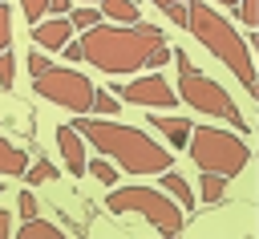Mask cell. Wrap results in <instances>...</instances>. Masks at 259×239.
Returning a JSON list of instances; mask_svg holds the SVG:
<instances>
[{
    "label": "cell",
    "instance_id": "cell-24",
    "mask_svg": "<svg viewBox=\"0 0 259 239\" xmlns=\"http://www.w3.org/2000/svg\"><path fill=\"white\" fill-rule=\"evenodd\" d=\"M20 8H24V16H28V20H40V16H45V8H49V0H20Z\"/></svg>",
    "mask_w": 259,
    "mask_h": 239
},
{
    "label": "cell",
    "instance_id": "cell-16",
    "mask_svg": "<svg viewBox=\"0 0 259 239\" xmlns=\"http://www.w3.org/2000/svg\"><path fill=\"white\" fill-rule=\"evenodd\" d=\"M85 174H93L101 186H113V182H117V166H113L109 158H101V154H97L93 162H85Z\"/></svg>",
    "mask_w": 259,
    "mask_h": 239
},
{
    "label": "cell",
    "instance_id": "cell-3",
    "mask_svg": "<svg viewBox=\"0 0 259 239\" xmlns=\"http://www.w3.org/2000/svg\"><path fill=\"white\" fill-rule=\"evenodd\" d=\"M182 28H190V32L198 36V45H206V53H214V57L235 73L239 85L255 89V53H251V45L235 32V24H231L227 16H219L206 0H186V24H182Z\"/></svg>",
    "mask_w": 259,
    "mask_h": 239
},
{
    "label": "cell",
    "instance_id": "cell-29",
    "mask_svg": "<svg viewBox=\"0 0 259 239\" xmlns=\"http://www.w3.org/2000/svg\"><path fill=\"white\" fill-rule=\"evenodd\" d=\"M8 231H12V215H8V211H0V239H4Z\"/></svg>",
    "mask_w": 259,
    "mask_h": 239
},
{
    "label": "cell",
    "instance_id": "cell-10",
    "mask_svg": "<svg viewBox=\"0 0 259 239\" xmlns=\"http://www.w3.org/2000/svg\"><path fill=\"white\" fill-rule=\"evenodd\" d=\"M57 150L61 158L69 162V174H85V138L73 130V126H57Z\"/></svg>",
    "mask_w": 259,
    "mask_h": 239
},
{
    "label": "cell",
    "instance_id": "cell-26",
    "mask_svg": "<svg viewBox=\"0 0 259 239\" xmlns=\"http://www.w3.org/2000/svg\"><path fill=\"white\" fill-rule=\"evenodd\" d=\"M20 215H24V219L40 215V211H36V198H32V190H24V194H20Z\"/></svg>",
    "mask_w": 259,
    "mask_h": 239
},
{
    "label": "cell",
    "instance_id": "cell-23",
    "mask_svg": "<svg viewBox=\"0 0 259 239\" xmlns=\"http://www.w3.org/2000/svg\"><path fill=\"white\" fill-rule=\"evenodd\" d=\"M8 45H12V12L0 0V49H8Z\"/></svg>",
    "mask_w": 259,
    "mask_h": 239
},
{
    "label": "cell",
    "instance_id": "cell-33",
    "mask_svg": "<svg viewBox=\"0 0 259 239\" xmlns=\"http://www.w3.org/2000/svg\"><path fill=\"white\" fill-rule=\"evenodd\" d=\"M0 194H4V182H0Z\"/></svg>",
    "mask_w": 259,
    "mask_h": 239
},
{
    "label": "cell",
    "instance_id": "cell-27",
    "mask_svg": "<svg viewBox=\"0 0 259 239\" xmlns=\"http://www.w3.org/2000/svg\"><path fill=\"white\" fill-rule=\"evenodd\" d=\"M69 8H73V0H49L45 16H69Z\"/></svg>",
    "mask_w": 259,
    "mask_h": 239
},
{
    "label": "cell",
    "instance_id": "cell-22",
    "mask_svg": "<svg viewBox=\"0 0 259 239\" xmlns=\"http://www.w3.org/2000/svg\"><path fill=\"white\" fill-rule=\"evenodd\" d=\"M12 81H16V61H12V53H8V49H0V85L8 89Z\"/></svg>",
    "mask_w": 259,
    "mask_h": 239
},
{
    "label": "cell",
    "instance_id": "cell-8",
    "mask_svg": "<svg viewBox=\"0 0 259 239\" xmlns=\"http://www.w3.org/2000/svg\"><path fill=\"white\" fill-rule=\"evenodd\" d=\"M117 101H130V105H150V109H174L178 105V93L166 85V77L158 73H146V77H134L125 85H113Z\"/></svg>",
    "mask_w": 259,
    "mask_h": 239
},
{
    "label": "cell",
    "instance_id": "cell-30",
    "mask_svg": "<svg viewBox=\"0 0 259 239\" xmlns=\"http://www.w3.org/2000/svg\"><path fill=\"white\" fill-rule=\"evenodd\" d=\"M154 4H158V8H166V4H182V0H154Z\"/></svg>",
    "mask_w": 259,
    "mask_h": 239
},
{
    "label": "cell",
    "instance_id": "cell-19",
    "mask_svg": "<svg viewBox=\"0 0 259 239\" xmlns=\"http://www.w3.org/2000/svg\"><path fill=\"white\" fill-rule=\"evenodd\" d=\"M24 178L28 182H53L57 178V166L45 162V158H36V166H24Z\"/></svg>",
    "mask_w": 259,
    "mask_h": 239
},
{
    "label": "cell",
    "instance_id": "cell-11",
    "mask_svg": "<svg viewBox=\"0 0 259 239\" xmlns=\"http://www.w3.org/2000/svg\"><path fill=\"white\" fill-rule=\"evenodd\" d=\"M150 126H154V130H162V134L170 138V146H174V150H182V146H186V134H190V126H194V122H190V117H166V113H154V117H150Z\"/></svg>",
    "mask_w": 259,
    "mask_h": 239
},
{
    "label": "cell",
    "instance_id": "cell-1",
    "mask_svg": "<svg viewBox=\"0 0 259 239\" xmlns=\"http://www.w3.org/2000/svg\"><path fill=\"white\" fill-rule=\"evenodd\" d=\"M77 49H81V61H89L93 69L113 73V77H125V73H138V69H158V65L170 61L162 28L146 24V20L93 24L77 36Z\"/></svg>",
    "mask_w": 259,
    "mask_h": 239
},
{
    "label": "cell",
    "instance_id": "cell-15",
    "mask_svg": "<svg viewBox=\"0 0 259 239\" xmlns=\"http://www.w3.org/2000/svg\"><path fill=\"white\" fill-rule=\"evenodd\" d=\"M16 235H20V239H57L61 227L49 223V219H40V215H32V219H24V227H20Z\"/></svg>",
    "mask_w": 259,
    "mask_h": 239
},
{
    "label": "cell",
    "instance_id": "cell-13",
    "mask_svg": "<svg viewBox=\"0 0 259 239\" xmlns=\"http://www.w3.org/2000/svg\"><path fill=\"white\" fill-rule=\"evenodd\" d=\"M24 166H28V154H24L20 146H12V142L0 134V174H4V178H20Z\"/></svg>",
    "mask_w": 259,
    "mask_h": 239
},
{
    "label": "cell",
    "instance_id": "cell-14",
    "mask_svg": "<svg viewBox=\"0 0 259 239\" xmlns=\"http://www.w3.org/2000/svg\"><path fill=\"white\" fill-rule=\"evenodd\" d=\"M101 8V16L105 20H121V24H134V20H142V12H138V4L134 0H97Z\"/></svg>",
    "mask_w": 259,
    "mask_h": 239
},
{
    "label": "cell",
    "instance_id": "cell-2",
    "mask_svg": "<svg viewBox=\"0 0 259 239\" xmlns=\"http://www.w3.org/2000/svg\"><path fill=\"white\" fill-rule=\"evenodd\" d=\"M73 130H77L101 158H109L113 166H121V170H130V174H162V170L174 162V150L158 146L146 130L121 126V122H105L101 113H97V117L77 113V117H73Z\"/></svg>",
    "mask_w": 259,
    "mask_h": 239
},
{
    "label": "cell",
    "instance_id": "cell-18",
    "mask_svg": "<svg viewBox=\"0 0 259 239\" xmlns=\"http://www.w3.org/2000/svg\"><path fill=\"white\" fill-rule=\"evenodd\" d=\"M101 20V12L93 8V4H81V8H69V24H73V32H85V28H93Z\"/></svg>",
    "mask_w": 259,
    "mask_h": 239
},
{
    "label": "cell",
    "instance_id": "cell-17",
    "mask_svg": "<svg viewBox=\"0 0 259 239\" xmlns=\"http://www.w3.org/2000/svg\"><path fill=\"white\" fill-rule=\"evenodd\" d=\"M198 182H202V186H198V190H202V203H219V198L227 194V178H223V174L202 170V178H198Z\"/></svg>",
    "mask_w": 259,
    "mask_h": 239
},
{
    "label": "cell",
    "instance_id": "cell-4",
    "mask_svg": "<svg viewBox=\"0 0 259 239\" xmlns=\"http://www.w3.org/2000/svg\"><path fill=\"white\" fill-rule=\"evenodd\" d=\"M170 57L178 61V101H186L190 109H198L202 117H219V122H231L235 130H247V117L239 113V105L231 101V93L219 85V81H210L206 73H198L194 69V61L182 53V49H170Z\"/></svg>",
    "mask_w": 259,
    "mask_h": 239
},
{
    "label": "cell",
    "instance_id": "cell-32",
    "mask_svg": "<svg viewBox=\"0 0 259 239\" xmlns=\"http://www.w3.org/2000/svg\"><path fill=\"white\" fill-rule=\"evenodd\" d=\"M81 4H97V0H81Z\"/></svg>",
    "mask_w": 259,
    "mask_h": 239
},
{
    "label": "cell",
    "instance_id": "cell-12",
    "mask_svg": "<svg viewBox=\"0 0 259 239\" xmlns=\"http://www.w3.org/2000/svg\"><path fill=\"white\" fill-rule=\"evenodd\" d=\"M158 182H162V190H166V194H170L182 211H190V207H194V190H190V182H186L182 174H174V170L166 166V170L158 174Z\"/></svg>",
    "mask_w": 259,
    "mask_h": 239
},
{
    "label": "cell",
    "instance_id": "cell-31",
    "mask_svg": "<svg viewBox=\"0 0 259 239\" xmlns=\"http://www.w3.org/2000/svg\"><path fill=\"white\" fill-rule=\"evenodd\" d=\"M214 4H223V8H235V0H214Z\"/></svg>",
    "mask_w": 259,
    "mask_h": 239
},
{
    "label": "cell",
    "instance_id": "cell-5",
    "mask_svg": "<svg viewBox=\"0 0 259 239\" xmlns=\"http://www.w3.org/2000/svg\"><path fill=\"white\" fill-rule=\"evenodd\" d=\"M182 150H190L198 170H210V174H223V178H235L251 162V146L239 134L219 130V126H190Z\"/></svg>",
    "mask_w": 259,
    "mask_h": 239
},
{
    "label": "cell",
    "instance_id": "cell-9",
    "mask_svg": "<svg viewBox=\"0 0 259 239\" xmlns=\"http://www.w3.org/2000/svg\"><path fill=\"white\" fill-rule=\"evenodd\" d=\"M73 36V24H69V16H40V20H32V41L40 45V49H49V53H61V45Z\"/></svg>",
    "mask_w": 259,
    "mask_h": 239
},
{
    "label": "cell",
    "instance_id": "cell-21",
    "mask_svg": "<svg viewBox=\"0 0 259 239\" xmlns=\"http://www.w3.org/2000/svg\"><path fill=\"white\" fill-rule=\"evenodd\" d=\"M235 8H239V20H243L247 28L259 24V0H235Z\"/></svg>",
    "mask_w": 259,
    "mask_h": 239
},
{
    "label": "cell",
    "instance_id": "cell-28",
    "mask_svg": "<svg viewBox=\"0 0 259 239\" xmlns=\"http://www.w3.org/2000/svg\"><path fill=\"white\" fill-rule=\"evenodd\" d=\"M45 65H49V57H45V53H36V49H32V53H28V73H40V69H45Z\"/></svg>",
    "mask_w": 259,
    "mask_h": 239
},
{
    "label": "cell",
    "instance_id": "cell-7",
    "mask_svg": "<svg viewBox=\"0 0 259 239\" xmlns=\"http://www.w3.org/2000/svg\"><path fill=\"white\" fill-rule=\"evenodd\" d=\"M32 85L45 101L69 109V113H89L93 109V81L77 69H57V65H45L40 73H32Z\"/></svg>",
    "mask_w": 259,
    "mask_h": 239
},
{
    "label": "cell",
    "instance_id": "cell-20",
    "mask_svg": "<svg viewBox=\"0 0 259 239\" xmlns=\"http://www.w3.org/2000/svg\"><path fill=\"white\" fill-rule=\"evenodd\" d=\"M117 105H121V101H117L113 93H105V89L97 93V89H93V109H89V113H105V117H113V113H117Z\"/></svg>",
    "mask_w": 259,
    "mask_h": 239
},
{
    "label": "cell",
    "instance_id": "cell-25",
    "mask_svg": "<svg viewBox=\"0 0 259 239\" xmlns=\"http://www.w3.org/2000/svg\"><path fill=\"white\" fill-rule=\"evenodd\" d=\"M162 12H166V16L174 20V24H186V0H182V4H166Z\"/></svg>",
    "mask_w": 259,
    "mask_h": 239
},
{
    "label": "cell",
    "instance_id": "cell-6",
    "mask_svg": "<svg viewBox=\"0 0 259 239\" xmlns=\"http://www.w3.org/2000/svg\"><path fill=\"white\" fill-rule=\"evenodd\" d=\"M105 207L113 211V215H142L154 231H162V235H178L182 231V223H186V215H182V207L162 190V186H113L109 194H105Z\"/></svg>",
    "mask_w": 259,
    "mask_h": 239
}]
</instances>
